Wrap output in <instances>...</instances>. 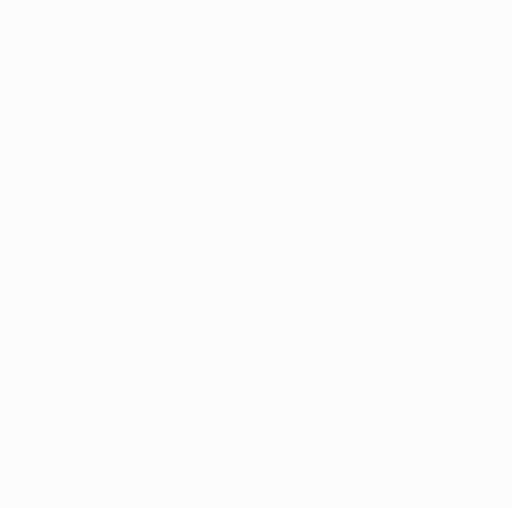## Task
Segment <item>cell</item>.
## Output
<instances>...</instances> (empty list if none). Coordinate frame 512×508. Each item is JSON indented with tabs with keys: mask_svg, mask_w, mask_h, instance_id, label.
Listing matches in <instances>:
<instances>
[]
</instances>
